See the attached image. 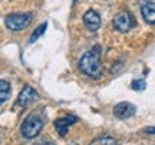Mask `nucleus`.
I'll list each match as a JSON object with an SVG mask.
<instances>
[{
    "label": "nucleus",
    "mask_w": 155,
    "mask_h": 145,
    "mask_svg": "<svg viewBox=\"0 0 155 145\" xmlns=\"http://www.w3.org/2000/svg\"><path fill=\"white\" fill-rule=\"evenodd\" d=\"M73 122H76V117H73V115H66V117H63V118H58L55 121V128L58 131V134L61 135V137H65L68 134L69 127Z\"/></svg>",
    "instance_id": "obj_8"
},
{
    "label": "nucleus",
    "mask_w": 155,
    "mask_h": 145,
    "mask_svg": "<svg viewBox=\"0 0 155 145\" xmlns=\"http://www.w3.org/2000/svg\"><path fill=\"white\" fill-rule=\"evenodd\" d=\"M32 22V15L30 13H12L6 17V28L12 32H17L22 29L28 28Z\"/></svg>",
    "instance_id": "obj_3"
},
{
    "label": "nucleus",
    "mask_w": 155,
    "mask_h": 145,
    "mask_svg": "<svg viewBox=\"0 0 155 145\" xmlns=\"http://www.w3.org/2000/svg\"><path fill=\"white\" fill-rule=\"evenodd\" d=\"M35 145H53L52 142H46V141H43V142H38V144H35Z\"/></svg>",
    "instance_id": "obj_15"
},
{
    "label": "nucleus",
    "mask_w": 155,
    "mask_h": 145,
    "mask_svg": "<svg viewBox=\"0 0 155 145\" xmlns=\"http://www.w3.org/2000/svg\"><path fill=\"white\" fill-rule=\"evenodd\" d=\"M89 145H118V142L112 137H101V138L94 140Z\"/></svg>",
    "instance_id": "obj_12"
},
{
    "label": "nucleus",
    "mask_w": 155,
    "mask_h": 145,
    "mask_svg": "<svg viewBox=\"0 0 155 145\" xmlns=\"http://www.w3.org/2000/svg\"><path fill=\"white\" fill-rule=\"evenodd\" d=\"M46 28H48V23H46V22L42 23V25H39L38 28L35 29V32L32 33V36H30V43H35V42H36V40H38L40 36H43Z\"/></svg>",
    "instance_id": "obj_11"
},
{
    "label": "nucleus",
    "mask_w": 155,
    "mask_h": 145,
    "mask_svg": "<svg viewBox=\"0 0 155 145\" xmlns=\"http://www.w3.org/2000/svg\"><path fill=\"white\" fill-rule=\"evenodd\" d=\"M141 13H142V17H144L145 22L150 23V25H155V3L148 2V3L142 5Z\"/></svg>",
    "instance_id": "obj_9"
},
{
    "label": "nucleus",
    "mask_w": 155,
    "mask_h": 145,
    "mask_svg": "<svg viewBox=\"0 0 155 145\" xmlns=\"http://www.w3.org/2000/svg\"><path fill=\"white\" fill-rule=\"evenodd\" d=\"M38 96H39L38 92H36L32 86L26 85V86L20 91V94H19V96H17L16 104L19 106H22V108H26V106H29L32 102H35V101L38 99Z\"/></svg>",
    "instance_id": "obj_6"
},
{
    "label": "nucleus",
    "mask_w": 155,
    "mask_h": 145,
    "mask_svg": "<svg viewBox=\"0 0 155 145\" xmlns=\"http://www.w3.org/2000/svg\"><path fill=\"white\" fill-rule=\"evenodd\" d=\"M145 134H155V127H147L144 129Z\"/></svg>",
    "instance_id": "obj_14"
},
{
    "label": "nucleus",
    "mask_w": 155,
    "mask_h": 145,
    "mask_svg": "<svg viewBox=\"0 0 155 145\" xmlns=\"http://www.w3.org/2000/svg\"><path fill=\"white\" fill-rule=\"evenodd\" d=\"M10 91H12L10 84H9L7 81H2V79H0V105L5 104L6 101L9 99Z\"/></svg>",
    "instance_id": "obj_10"
},
{
    "label": "nucleus",
    "mask_w": 155,
    "mask_h": 145,
    "mask_svg": "<svg viewBox=\"0 0 155 145\" xmlns=\"http://www.w3.org/2000/svg\"><path fill=\"white\" fill-rule=\"evenodd\" d=\"M134 26H135V17L128 10L119 12L114 17V28H115V30L121 32V33L129 32Z\"/></svg>",
    "instance_id": "obj_4"
},
{
    "label": "nucleus",
    "mask_w": 155,
    "mask_h": 145,
    "mask_svg": "<svg viewBox=\"0 0 155 145\" xmlns=\"http://www.w3.org/2000/svg\"><path fill=\"white\" fill-rule=\"evenodd\" d=\"M83 23L91 32H96L101 28V16L95 10L89 9L83 13Z\"/></svg>",
    "instance_id": "obj_7"
},
{
    "label": "nucleus",
    "mask_w": 155,
    "mask_h": 145,
    "mask_svg": "<svg viewBox=\"0 0 155 145\" xmlns=\"http://www.w3.org/2000/svg\"><path fill=\"white\" fill-rule=\"evenodd\" d=\"M135 112H137V106L131 102H119L114 106V115L118 119H128L134 117Z\"/></svg>",
    "instance_id": "obj_5"
},
{
    "label": "nucleus",
    "mask_w": 155,
    "mask_h": 145,
    "mask_svg": "<svg viewBox=\"0 0 155 145\" xmlns=\"http://www.w3.org/2000/svg\"><path fill=\"white\" fill-rule=\"evenodd\" d=\"M131 86H132V89H135V91H144L145 88H147V82H145V79L139 78V79L132 81Z\"/></svg>",
    "instance_id": "obj_13"
},
{
    "label": "nucleus",
    "mask_w": 155,
    "mask_h": 145,
    "mask_svg": "<svg viewBox=\"0 0 155 145\" xmlns=\"http://www.w3.org/2000/svg\"><path fill=\"white\" fill-rule=\"evenodd\" d=\"M42 129H43V119L39 114L33 112L25 118L22 127H20V132L26 140H32L40 134Z\"/></svg>",
    "instance_id": "obj_2"
},
{
    "label": "nucleus",
    "mask_w": 155,
    "mask_h": 145,
    "mask_svg": "<svg viewBox=\"0 0 155 145\" xmlns=\"http://www.w3.org/2000/svg\"><path fill=\"white\" fill-rule=\"evenodd\" d=\"M101 49L99 45L94 46L91 50H88L79 61V69L91 78H99L102 73V59H101Z\"/></svg>",
    "instance_id": "obj_1"
},
{
    "label": "nucleus",
    "mask_w": 155,
    "mask_h": 145,
    "mask_svg": "<svg viewBox=\"0 0 155 145\" xmlns=\"http://www.w3.org/2000/svg\"><path fill=\"white\" fill-rule=\"evenodd\" d=\"M73 3H76V0H73Z\"/></svg>",
    "instance_id": "obj_16"
}]
</instances>
